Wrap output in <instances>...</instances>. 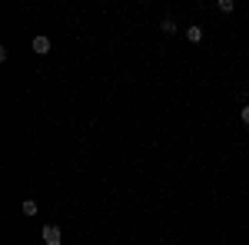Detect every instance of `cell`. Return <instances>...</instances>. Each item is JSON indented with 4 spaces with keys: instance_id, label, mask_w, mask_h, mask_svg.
I'll return each instance as SVG.
<instances>
[{
    "instance_id": "obj_1",
    "label": "cell",
    "mask_w": 249,
    "mask_h": 245,
    "mask_svg": "<svg viewBox=\"0 0 249 245\" xmlns=\"http://www.w3.org/2000/svg\"><path fill=\"white\" fill-rule=\"evenodd\" d=\"M40 235H43V242H47V245H60V242H63V235H60L57 226H43Z\"/></svg>"
},
{
    "instance_id": "obj_2",
    "label": "cell",
    "mask_w": 249,
    "mask_h": 245,
    "mask_svg": "<svg viewBox=\"0 0 249 245\" xmlns=\"http://www.w3.org/2000/svg\"><path fill=\"white\" fill-rule=\"evenodd\" d=\"M30 47H34V53H40V57H47V53L53 50L50 37H34V43H30Z\"/></svg>"
},
{
    "instance_id": "obj_3",
    "label": "cell",
    "mask_w": 249,
    "mask_h": 245,
    "mask_svg": "<svg viewBox=\"0 0 249 245\" xmlns=\"http://www.w3.org/2000/svg\"><path fill=\"white\" fill-rule=\"evenodd\" d=\"M186 40H190V43H203V27H199V23L186 27Z\"/></svg>"
},
{
    "instance_id": "obj_4",
    "label": "cell",
    "mask_w": 249,
    "mask_h": 245,
    "mask_svg": "<svg viewBox=\"0 0 249 245\" xmlns=\"http://www.w3.org/2000/svg\"><path fill=\"white\" fill-rule=\"evenodd\" d=\"M160 30H163V33H176L179 27H176V20H173V17H163V23H160Z\"/></svg>"
},
{
    "instance_id": "obj_5",
    "label": "cell",
    "mask_w": 249,
    "mask_h": 245,
    "mask_svg": "<svg viewBox=\"0 0 249 245\" xmlns=\"http://www.w3.org/2000/svg\"><path fill=\"white\" fill-rule=\"evenodd\" d=\"M216 7H219V14H232V10H236V3H232V0H219Z\"/></svg>"
},
{
    "instance_id": "obj_6",
    "label": "cell",
    "mask_w": 249,
    "mask_h": 245,
    "mask_svg": "<svg viewBox=\"0 0 249 245\" xmlns=\"http://www.w3.org/2000/svg\"><path fill=\"white\" fill-rule=\"evenodd\" d=\"M20 212H23V215H37V202H34V199H27V202H23V209H20Z\"/></svg>"
},
{
    "instance_id": "obj_7",
    "label": "cell",
    "mask_w": 249,
    "mask_h": 245,
    "mask_svg": "<svg viewBox=\"0 0 249 245\" xmlns=\"http://www.w3.org/2000/svg\"><path fill=\"white\" fill-rule=\"evenodd\" d=\"M239 116H243V123H249V103L243 106V113H239Z\"/></svg>"
}]
</instances>
